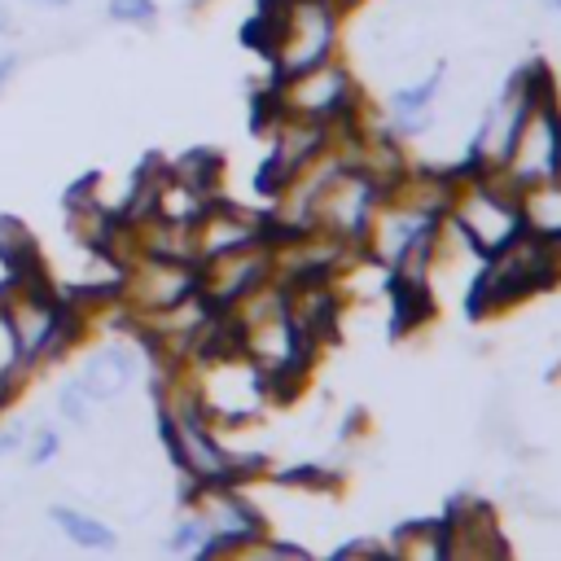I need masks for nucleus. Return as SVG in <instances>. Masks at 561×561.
Instances as JSON below:
<instances>
[{"instance_id":"obj_1","label":"nucleus","mask_w":561,"mask_h":561,"mask_svg":"<svg viewBox=\"0 0 561 561\" xmlns=\"http://www.w3.org/2000/svg\"><path fill=\"white\" fill-rule=\"evenodd\" d=\"M557 276H561V250L522 228L504 250L482 259V267L473 276V289L465 298V311L473 320L491 316V311H504V307L557 285Z\"/></svg>"},{"instance_id":"obj_2","label":"nucleus","mask_w":561,"mask_h":561,"mask_svg":"<svg viewBox=\"0 0 561 561\" xmlns=\"http://www.w3.org/2000/svg\"><path fill=\"white\" fill-rule=\"evenodd\" d=\"M443 224L478 254H495L504 250L526 224H522V193L513 184H504L495 171L486 175H465L456 180V193H451V206L443 215Z\"/></svg>"},{"instance_id":"obj_3","label":"nucleus","mask_w":561,"mask_h":561,"mask_svg":"<svg viewBox=\"0 0 561 561\" xmlns=\"http://www.w3.org/2000/svg\"><path fill=\"white\" fill-rule=\"evenodd\" d=\"M272 101L280 114H298V118H316V123H342L359 110V83L355 75L329 57L311 70H298L289 79H276L272 83Z\"/></svg>"},{"instance_id":"obj_4","label":"nucleus","mask_w":561,"mask_h":561,"mask_svg":"<svg viewBox=\"0 0 561 561\" xmlns=\"http://www.w3.org/2000/svg\"><path fill=\"white\" fill-rule=\"evenodd\" d=\"M557 167H561V105H557V96H543L526 110L495 175L522 193L530 184L557 180Z\"/></svg>"},{"instance_id":"obj_5","label":"nucleus","mask_w":561,"mask_h":561,"mask_svg":"<svg viewBox=\"0 0 561 561\" xmlns=\"http://www.w3.org/2000/svg\"><path fill=\"white\" fill-rule=\"evenodd\" d=\"M193 294H197V263L162 259V254H140V263L123 267L118 298H127L140 320L158 316V311H171V307H180Z\"/></svg>"},{"instance_id":"obj_6","label":"nucleus","mask_w":561,"mask_h":561,"mask_svg":"<svg viewBox=\"0 0 561 561\" xmlns=\"http://www.w3.org/2000/svg\"><path fill=\"white\" fill-rule=\"evenodd\" d=\"M263 280H272V245L267 241L241 245V250H228V254H215V259L197 263V294L215 311H228L232 302L254 294Z\"/></svg>"},{"instance_id":"obj_7","label":"nucleus","mask_w":561,"mask_h":561,"mask_svg":"<svg viewBox=\"0 0 561 561\" xmlns=\"http://www.w3.org/2000/svg\"><path fill=\"white\" fill-rule=\"evenodd\" d=\"M443 530H447V557H508L495 513L482 500H456L451 513L443 517Z\"/></svg>"},{"instance_id":"obj_8","label":"nucleus","mask_w":561,"mask_h":561,"mask_svg":"<svg viewBox=\"0 0 561 561\" xmlns=\"http://www.w3.org/2000/svg\"><path fill=\"white\" fill-rule=\"evenodd\" d=\"M136 373H140V355L131 346H123V342H110V346H101V351H92L83 359L79 386L88 390V399L105 403V399H118L136 381Z\"/></svg>"},{"instance_id":"obj_9","label":"nucleus","mask_w":561,"mask_h":561,"mask_svg":"<svg viewBox=\"0 0 561 561\" xmlns=\"http://www.w3.org/2000/svg\"><path fill=\"white\" fill-rule=\"evenodd\" d=\"M443 79H447V66H434L421 83H408V88H394V92H390L386 110H390L394 131H403V136H421V131L430 127V118H434V96H438Z\"/></svg>"},{"instance_id":"obj_10","label":"nucleus","mask_w":561,"mask_h":561,"mask_svg":"<svg viewBox=\"0 0 561 561\" xmlns=\"http://www.w3.org/2000/svg\"><path fill=\"white\" fill-rule=\"evenodd\" d=\"M522 224L539 241L561 250V180H543L522 188Z\"/></svg>"},{"instance_id":"obj_11","label":"nucleus","mask_w":561,"mask_h":561,"mask_svg":"<svg viewBox=\"0 0 561 561\" xmlns=\"http://www.w3.org/2000/svg\"><path fill=\"white\" fill-rule=\"evenodd\" d=\"M0 263L9 267V276H18V280H35V276H44V267H39V250H35V241H31V232L18 224V219H0Z\"/></svg>"},{"instance_id":"obj_12","label":"nucleus","mask_w":561,"mask_h":561,"mask_svg":"<svg viewBox=\"0 0 561 561\" xmlns=\"http://www.w3.org/2000/svg\"><path fill=\"white\" fill-rule=\"evenodd\" d=\"M390 557H447L443 522H403L390 535Z\"/></svg>"},{"instance_id":"obj_13","label":"nucleus","mask_w":561,"mask_h":561,"mask_svg":"<svg viewBox=\"0 0 561 561\" xmlns=\"http://www.w3.org/2000/svg\"><path fill=\"white\" fill-rule=\"evenodd\" d=\"M53 522H57V526H61V535H66L70 543H79V548H96V552H110V548L118 543V535H114L105 522H96V517H88V513H79V508L53 504Z\"/></svg>"},{"instance_id":"obj_14","label":"nucleus","mask_w":561,"mask_h":561,"mask_svg":"<svg viewBox=\"0 0 561 561\" xmlns=\"http://www.w3.org/2000/svg\"><path fill=\"white\" fill-rule=\"evenodd\" d=\"M219 167H224V158H219L215 149H193V153L175 158L171 175H175L180 184L197 188L202 197H210V193H215V184H219Z\"/></svg>"},{"instance_id":"obj_15","label":"nucleus","mask_w":561,"mask_h":561,"mask_svg":"<svg viewBox=\"0 0 561 561\" xmlns=\"http://www.w3.org/2000/svg\"><path fill=\"white\" fill-rule=\"evenodd\" d=\"M280 486H298V491H337V473L324 469V465H294V469H280L276 473Z\"/></svg>"},{"instance_id":"obj_16","label":"nucleus","mask_w":561,"mask_h":561,"mask_svg":"<svg viewBox=\"0 0 561 561\" xmlns=\"http://www.w3.org/2000/svg\"><path fill=\"white\" fill-rule=\"evenodd\" d=\"M206 522H202V513H193V517H184L175 530H171V539H167V548L171 552H197V543L206 539Z\"/></svg>"},{"instance_id":"obj_17","label":"nucleus","mask_w":561,"mask_h":561,"mask_svg":"<svg viewBox=\"0 0 561 561\" xmlns=\"http://www.w3.org/2000/svg\"><path fill=\"white\" fill-rule=\"evenodd\" d=\"M88 403H92V399H88V390H83L79 381H66V386L57 390V408H61V416L75 421V425L88 421Z\"/></svg>"},{"instance_id":"obj_18","label":"nucleus","mask_w":561,"mask_h":561,"mask_svg":"<svg viewBox=\"0 0 561 561\" xmlns=\"http://www.w3.org/2000/svg\"><path fill=\"white\" fill-rule=\"evenodd\" d=\"M105 13H110L114 22H136V26H145V22L158 18V4H153V0H110Z\"/></svg>"},{"instance_id":"obj_19","label":"nucleus","mask_w":561,"mask_h":561,"mask_svg":"<svg viewBox=\"0 0 561 561\" xmlns=\"http://www.w3.org/2000/svg\"><path fill=\"white\" fill-rule=\"evenodd\" d=\"M351 557H390V543L386 539H346L333 548V561H351Z\"/></svg>"},{"instance_id":"obj_20","label":"nucleus","mask_w":561,"mask_h":561,"mask_svg":"<svg viewBox=\"0 0 561 561\" xmlns=\"http://www.w3.org/2000/svg\"><path fill=\"white\" fill-rule=\"evenodd\" d=\"M57 447H61V438H57L53 430H39V434H35V443H31L26 465H35V469H39V465H48V460L57 456Z\"/></svg>"},{"instance_id":"obj_21","label":"nucleus","mask_w":561,"mask_h":561,"mask_svg":"<svg viewBox=\"0 0 561 561\" xmlns=\"http://www.w3.org/2000/svg\"><path fill=\"white\" fill-rule=\"evenodd\" d=\"M22 438H26V425H9V430H0V460L13 456V451L22 447Z\"/></svg>"},{"instance_id":"obj_22","label":"nucleus","mask_w":561,"mask_h":561,"mask_svg":"<svg viewBox=\"0 0 561 561\" xmlns=\"http://www.w3.org/2000/svg\"><path fill=\"white\" fill-rule=\"evenodd\" d=\"M13 70H18V53H0V88L13 79Z\"/></svg>"},{"instance_id":"obj_23","label":"nucleus","mask_w":561,"mask_h":561,"mask_svg":"<svg viewBox=\"0 0 561 561\" xmlns=\"http://www.w3.org/2000/svg\"><path fill=\"white\" fill-rule=\"evenodd\" d=\"M31 4H39V9H66L70 0H31Z\"/></svg>"},{"instance_id":"obj_24","label":"nucleus","mask_w":561,"mask_h":561,"mask_svg":"<svg viewBox=\"0 0 561 561\" xmlns=\"http://www.w3.org/2000/svg\"><path fill=\"white\" fill-rule=\"evenodd\" d=\"M9 399V368H0V403Z\"/></svg>"},{"instance_id":"obj_25","label":"nucleus","mask_w":561,"mask_h":561,"mask_svg":"<svg viewBox=\"0 0 561 561\" xmlns=\"http://www.w3.org/2000/svg\"><path fill=\"white\" fill-rule=\"evenodd\" d=\"M9 22H13V13H9V9H4V4H0V35H4V31H9Z\"/></svg>"},{"instance_id":"obj_26","label":"nucleus","mask_w":561,"mask_h":561,"mask_svg":"<svg viewBox=\"0 0 561 561\" xmlns=\"http://www.w3.org/2000/svg\"><path fill=\"white\" fill-rule=\"evenodd\" d=\"M543 4H548V9H557V13H561V0H543Z\"/></svg>"}]
</instances>
